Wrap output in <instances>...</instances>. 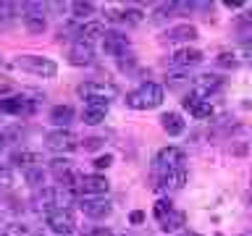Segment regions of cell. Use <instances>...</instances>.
Listing matches in <instances>:
<instances>
[{
    "label": "cell",
    "instance_id": "6da1fadb",
    "mask_svg": "<svg viewBox=\"0 0 252 236\" xmlns=\"http://www.w3.org/2000/svg\"><path fill=\"white\" fill-rule=\"evenodd\" d=\"M126 105L134 108V110H155L158 105H163V87L155 84V82L139 84L137 89L129 92Z\"/></svg>",
    "mask_w": 252,
    "mask_h": 236
},
{
    "label": "cell",
    "instance_id": "7a4b0ae2",
    "mask_svg": "<svg viewBox=\"0 0 252 236\" xmlns=\"http://www.w3.org/2000/svg\"><path fill=\"white\" fill-rule=\"evenodd\" d=\"M76 94L82 100H87L90 105H100V108H105L110 100H116V84H110V82H82L76 87Z\"/></svg>",
    "mask_w": 252,
    "mask_h": 236
},
{
    "label": "cell",
    "instance_id": "3957f363",
    "mask_svg": "<svg viewBox=\"0 0 252 236\" xmlns=\"http://www.w3.org/2000/svg\"><path fill=\"white\" fill-rule=\"evenodd\" d=\"M16 66L29 71V74H37L42 79H53L58 74V66H55L53 58H45V55H19V60H16Z\"/></svg>",
    "mask_w": 252,
    "mask_h": 236
},
{
    "label": "cell",
    "instance_id": "277c9868",
    "mask_svg": "<svg viewBox=\"0 0 252 236\" xmlns=\"http://www.w3.org/2000/svg\"><path fill=\"white\" fill-rule=\"evenodd\" d=\"M184 160H187V152L181 147H163V149H158V155H155V168L160 173L179 171L181 165H184Z\"/></svg>",
    "mask_w": 252,
    "mask_h": 236
},
{
    "label": "cell",
    "instance_id": "5b68a950",
    "mask_svg": "<svg viewBox=\"0 0 252 236\" xmlns=\"http://www.w3.org/2000/svg\"><path fill=\"white\" fill-rule=\"evenodd\" d=\"M76 192L84 194L87 200H92V197H102L108 192V178L100 176V173H92V176H79L76 181Z\"/></svg>",
    "mask_w": 252,
    "mask_h": 236
},
{
    "label": "cell",
    "instance_id": "8992f818",
    "mask_svg": "<svg viewBox=\"0 0 252 236\" xmlns=\"http://www.w3.org/2000/svg\"><path fill=\"white\" fill-rule=\"evenodd\" d=\"M47 228L58 236H66V234H74L76 231V220H74V212L71 210H53L47 212Z\"/></svg>",
    "mask_w": 252,
    "mask_h": 236
},
{
    "label": "cell",
    "instance_id": "52a82bcc",
    "mask_svg": "<svg viewBox=\"0 0 252 236\" xmlns=\"http://www.w3.org/2000/svg\"><path fill=\"white\" fill-rule=\"evenodd\" d=\"M45 147L50 152H71L76 147V137L68 129H55L45 134Z\"/></svg>",
    "mask_w": 252,
    "mask_h": 236
},
{
    "label": "cell",
    "instance_id": "ba28073f",
    "mask_svg": "<svg viewBox=\"0 0 252 236\" xmlns=\"http://www.w3.org/2000/svg\"><path fill=\"white\" fill-rule=\"evenodd\" d=\"M0 110L8 116H32L34 113V102L24 94H8V97L0 100Z\"/></svg>",
    "mask_w": 252,
    "mask_h": 236
},
{
    "label": "cell",
    "instance_id": "9c48e42d",
    "mask_svg": "<svg viewBox=\"0 0 252 236\" xmlns=\"http://www.w3.org/2000/svg\"><path fill=\"white\" fill-rule=\"evenodd\" d=\"M102 47H105L108 55L121 58L124 53H129V37L121 34V31H108V34L102 37Z\"/></svg>",
    "mask_w": 252,
    "mask_h": 236
},
{
    "label": "cell",
    "instance_id": "30bf717a",
    "mask_svg": "<svg viewBox=\"0 0 252 236\" xmlns=\"http://www.w3.org/2000/svg\"><path fill=\"white\" fill-rule=\"evenodd\" d=\"M223 87V79H220L218 74H202L194 79V94L197 97H208V94H213L216 89H220Z\"/></svg>",
    "mask_w": 252,
    "mask_h": 236
},
{
    "label": "cell",
    "instance_id": "8fae6325",
    "mask_svg": "<svg viewBox=\"0 0 252 236\" xmlns=\"http://www.w3.org/2000/svg\"><path fill=\"white\" fill-rule=\"evenodd\" d=\"M92 58H94L92 45H87V42H74L71 45V50H68V63L71 66H90Z\"/></svg>",
    "mask_w": 252,
    "mask_h": 236
},
{
    "label": "cell",
    "instance_id": "7c38bea8",
    "mask_svg": "<svg viewBox=\"0 0 252 236\" xmlns=\"http://www.w3.org/2000/svg\"><path fill=\"white\" fill-rule=\"evenodd\" d=\"M79 207H82V212L87 218H94V220H100V218H105L108 212H110V205L102 200V197H92V200H82L79 202Z\"/></svg>",
    "mask_w": 252,
    "mask_h": 236
},
{
    "label": "cell",
    "instance_id": "4fadbf2b",
    "mask_svg": "<svg viewBox=\"0 0 252 236\" xmlns=\"http://www.w3.org/2000/svg\"><path fill=\"white\" fill-rule=\"evenodd\" d=\"M160 39L163 42H192V39H197V29L192 24H176V27L168 29Z\"/></svg>",
    "mask_w": 252,
    "mask_h": 236
},
{
    "label": "cell",
    "instance_id": "5bb4252c",
    "mask_svg": "<svg viewBox=\"0 0 252 236\" xmlns=\"http://www.w3.org/2000/svg\"><path fill=\"white\" fill-rule=\"evenodd\" d=\"M202 60V53L194 50V47H179L176 53L171 55V63L179 68H189V66H197Z\"/></svg>",
    "mask_w": 252,
    "mask_h": 236
},
{
    "label": "cell",
    "instance_id": "9a60e30c",
    "mask_svg": "<svg viewBox=\"0 0 252 236\" xmlns=\"http://www.w3.org/2000/svg\"><path fill=\"white\" fill-rule=\"evenodd\" d=\"M160 126H163V131L168 134V137H179V134H184V129H187L184 118H181L179 113H173V110L160 116Z\"/></svg>",
    "mask_w": 252,
    "mask_h": 236
},
{
    "label": "cell",
    "instance_id": "2e32d148",
    "mask_svg": "<svg viewBox=\"0 0 252 236\" xmlns=\"http://www.w3.org/2000/svg\"><path fill=\"white\" fill-rule=\"evenodd\" d=\"M39 8L42 5H29V13L24 16V21H27V29L32 31V34H42V31L47 29V24H45V16L39 13Z\"/></svg>",
    "mask_w": 252,
    "mask_h": 236
},
{
    "label": "cell",
    "instance_id": "e0dca14e",
    "mask_svg": "<svg viewBox=\"0 0 252 236\" xmlns=\"http://www.w3.org/2000/svg\"><path fill=\"white\" fill-rule=\"evenodd\" d=\"M79 34H82V42H87V45H92L94 39L105 37L108 31H105V24H102V21H87L84 27L79 29Z\"/></svg>",
    "mask_w": 252,
    "mask_h": 236
},
{
    "label": "cell",
    "instance_id": "ac0fdd59",
    "mask_svg": "<svg viewBox=\"0 0 252 236\" xmlns=\"http://www.w3.org/2000/svg\"><path fill=\"white\" fill-rule=\"evenodd\" d=\"M187 184V171L184 168H179V171H168V173H163V184L168 192H179V189H184Z\"/></svg>",
    "mask_w": 252,
    "mask_h": 236
},
{
    "label": "cell",
    "instance_id": "d6986e66",
    "mask_svg": "<svg viewBox=\"0 0 252 236\" xmlns=\"http://www.w3.org/2000/svg\"><path fill=\"white\" fill-rule=\"evenodd\" d=\"M184 223H187V215H184L181 210H173L168 218L160 220V231H163V234H176V231H181V228H184Z\"/></svg>",
    "mask_w": 252,
    "mask_h": 236
},
{
    "label": "cell",
    "instance_id": "ffe728a7",
    "mask_svg": "<svg viewBox=\"0 0 252 236\" xmlns=\"http://www.w3.org/2000/svg\"><path fill=\"white\" fill-rule=\"evenodd\" d=\"M50 121L55 123V126H68L71 121H74V108L71 105H55V108H50Z\"/></svg>",
    "mask_w": 252,
    "mask_h": 236
},
{
    "label": "cell",
    "instance_id": "44dd1931",
    "mask_svg": "<svg viewBox=\"0 0 252 236\" xmlns=\"http://www.w3.org/2000/svg\"><path fill=\"white\" fill-rule=\"evenodd\" d=\"M82 118H84L87 126H97V123L105 121V108H100V105H87V110L82 113Z\"/></svg>",
    "mask_w": 252,
    "mask_h": 236
},
{
    "label": "cell",
    "instance_id": "7402d4cb",
    "mask_svg": "<svg viewBox=\"0 0 252 236\" xmlns=\"http://www.w3.org/2000/svg\"><path fill=\"white\" fill-rule=\"evenodd\" d=\"M173 210H176V207H173V205H171V200H165V197H160V200H158V202L153 205V212H155V218H158V220L168 218Z\"/></svg>",
    "mask_w": 252,
    "mask_h": 236
},
{
    "label": "cell",
    "instance_id": "603a6c76",
    "mask_svg": "<svg viewBox=\"0 0 252 236\" xmlns=\"http://www.w3.org/2000/svg\"><path fill=\"white\" fill-rule=\"evenodd\" d=\"M39 160H42V157H39L37 152H16V155L11 157L13 165H29V163H32V168H37Z\"/></svg>",
    "mask_w": 252,
    "mask_h": 236
},
{
    "label": "cell",
    "instance_id": "cb8c5ba5",
    "mask_svg": "<svg viewBox=\"0 0 252 236\" xmlns=\"http://www.w3.org/2000/svg\"><path fill=\"white\" fill-rule=\"evenodd\" d=\"M165 84H168L171 87V89H181V87H187L189 84V76L184 74V71H179V74H176V71H173V74H168V79H165Z\"/></svg>",
    "mask_w": 252,
    "mask_h": 236
},
{
    "label": "cell",
    "instance_id": "d4e9b609",
    "mask_svg": "<svg viewBox=\"0 0 252 236\" xmlns=\"http://www.w3.org/2000/svg\"><path fill=\"white\" fill-rule=\"evenodd\" d=\"M189 113H192L194 118H210V116H213V105H210L208 100H197L194 108L189 110Z\"/></svg>",
    "mask_w": 252,
    "mask_h": 236
},
{
    "label": "cell",
    "instance_id": "484cf974",
    "mask_svg": "<svg viewBox=\"0 0 252 236\" xmlns=\"http://www.w3.org/2000/svg\"><path fill=\"white\" fill-rule=\"evenodd\" d=\"M0 236H32V234H29V228L24 223H8Z\"/></svg>",
    "mask_w": 252,
    "mask_h": 236
},
{
    "label": "cell",
    "instance_id": "4316f807",
    "mask_svg": "<svg viewBox=\"0 0 252 236\" xmlns=\"http://www.w3.org/2000/svg\"><path fill=\"white\" fill-rule=\"evenodd\" d=\"M71 13H74V16H92V13H94V5H92V3H84V0H79V3L71 5Z\"/></svg>",
    "mask_w": 252,
    "mask_h": 236
},
{
    "label": "cell",
    "instance_id": "83f0119b",
    "mask_svg": "<svg viewBox=\"0 0 252 236\" xmlns=\"http://www.w3.org/2000/svg\"><path fill=\"white\" fill-rule=\"evenodd\" d=\"M216 60H218V66H220V68H236V66H239V60H236V55H234V53H220Z\"/></svg>",
    "mask_w": 252,
    "mask_h": 236
},
{
    "label": "cell",
    "instance_id": "f1b7e54d",
    "mask_svg": "<svg viewBox=\"0 0 252 236\" xmlns=\"http://www.w3.org/2000/svg\"><path fill=\"white\" fill-rule=\"evenodd\" d=\"M27 181H29V184H34V186H42L45 184V173L39 168H29L27 171Z\"/></svg>",
    "mask_w": 252,
    "mask_h": 236
},
{
    "label": "cell",
    "instance_id": "f546056e",
    "mask_svg": "<svg viewBox=\"0 0 252 236\" xmlns=\"http://www.w3.org/2000/svg\"><path fill=\"white\" fill-rule=\"evenodd\" d=\"M82 147L87 149V152H97V149L102 147V139H100V137H87V139L82 142Z\"/></svg>",
    "mask_w": 252,
    "mask_h": 236
},
{
    "label": "cell",
    "instance_id": "4dcf8cb0",
    "mask_svg": "<svg viewBox=\"0 0 252 236\" xmlns=\"http://www.w3.org/2000/svg\"><path fill=\"white\" fill-rule=\"evenodd\" d=\"M121 21H126V24H139V21H142V11H134V8H129V11L121 13Z\"/></svg>",
    "mask_w": 252,
    "mask_h": 236
},
{
    "label": "cell",
    "instance_id": "1f68e13d",
    "mask_svg": "<svg viewBox=\"0 0 252 236\" xmlns=\"http://www.w3.org/2000/svg\"><path fill=\"white\" fill-rule=\"evenodd\" d=\"M110 163H113V157H110V155H100L97 160H94V168H97V171H105Z\"/></svg>",
    "mask_w": 252,
    "mask_h": 236
},
{
    "label": "cell",
    "instance_id": "d6a6232c",
    "mask_svg": "<svg viewBox=\"0 0 252 236\" xmlns=\"http://www.w3.org/2000/svg\"><path fill=\"white\" fill-rule=\"evenodd\" d=\"M142 220H145V212H142V210H134V212H129V223L137 226V223H142Z\"/></svg>",
    "mask_w": 252,
    "mask_h": 236
},
{
    "label": "cell",
    "instance_id": "836d02e7",
    "mask_svg": "<svg viewBox=\"0 0 252 236\" xmlns=\"http://www.w3.org/2000/svg\"><path fill=\"white\" fill-rule=\"evenodd\" d=\"M118 63H121V68H129L131 63H134V55L131 53H124L121 58H118Z\"/></svg>",
    "mask_w": 252,
    "mask_h": 236
},
{
    "label": "cell",
    "instance_id": "e575fe53",
    "mask_svg": "<svg viewBox=\"0 0 252 236\" xmlns=\"http://www.w3.org/2000/svg\"><path fill=\"white\" fill-rule=\"evenodd\" d=\"M197 100H200V97H197V94L192 92V94H187V97H184V100H181V102H184V108H187V110H192Z\"/></svg>",
    "mask_w": 252,
    "mask_h": 236
},
{
    "label": "cell",
    "instance_id": "d590c367",
    "mask_svg": "<svg viewBox=\"0 0 252 236\" xmlns=\"http://www.w3.org/2000/svg\"><path fill=\"white\" fill-rule=\"evenodd\" d=\"M0 184H11V168H0Z\"/></svg>",
    "mask_w": 252,
    "mask_h": 236
},
{
    "label": "cell",
    "instance_id": "8d00e7d4",
    "mask_svg": "<svg viewBox=\"0 0 252 236\" xmlns=\"http://www.w3.org/2000/svg\"><path fill=\"white\" fill-rule=\"evenodd\" d=\"M90 236H116V234L110 231V228H94V231H92Z\"/></svg>",
    "mask_w": 252,
    "mask_h": 236
},
{
    "label": "cell",
    "instance_id": "74e56055",
    "mask_svg": "<svg viewBox=\"0 0 252 236\" xmlns=\"http://www.w3.org/2000/svg\"><path fill=\"white\" fill-rule=\"evenodd\" d=\"M3 92H11V79H0V94Z\"/></svg>",
    "mask_w": 252,
    "mask_h": 236
},
{
    "label": "cell",
    "instance_id": "f35d334b",
    "mask_svg": "<svg viewBox=\"0 0 252 236\" xmlns=\"http://www.w3.org/2000/svg\"><path fill=\"white\" fill-rule=\"evenodd\" d=\"M5 149V137H3V131H0V152Z\"/></svg>",
    "mask_w": 252,
    "mask_h": 236
},
{
    "label": "cell",
    "instance_id": "ab89813d",
    "mask_svg": "<svg viewBox=\"0 0 252 236\" xmlns=\"http://www.w3.org/2000/svg\"><path fill=\"white\" fill-rule=\"evenodd\" d=\"M181 236H200V234H181Z\"/></svg>",
    "mask_w": 252,
    "mask_h": 236
},
{
    "label": "cell",
    "instance_id": "60d3db41",
    "mask_svg": "<svg viewBox=\"0 0 252 236\" xmlns=\"http://www.w3.org/2000/svg\"><path fill=\"white\" fill-rule=\"evenodd\" d=\"M242 236H252V231H247V234H242Z\"/></svg>",
    "mask_w": 252,
    "mask_h": 236
}]
</instances>
